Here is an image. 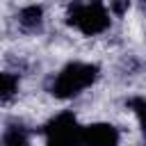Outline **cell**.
Returning a JSON list of instances; mask_svg holds the SVG:
<instances>
[{
    "label": "cell",
    "mask_w": 146,
    "mask_h": 146,
    "mask_svg": "<svg viewBox=\"0 0 146 146\" xmlns=\"http://www.w3.org/2000/svg\"><path fill=\"white\" fill-rule=\"evenodd\" d=\"M144 5H146V0H144Z\"/></svg>",
    "instance_id": "obj_10"
},
{
    "label": "cell",
    "mask_w": 146,
    "mask_h": 146,
    "mask_svg": "<svg viewBox=\"0 0 146 146\" xmlns=\"http://www.w3.org/2000/svg\"><path fill=\"white\" fill-rule=\"evenodd\" d=\"M41 16H43L41 7L30 5V7L21 9V14H18V23H21L25 30H36V27L41 25Z\"/></svg>",
    "instance_id": "obj_5"
},
{
    "label": "cell",
    "mask_w": 146,
    "mask_h": 146,
    "mask_svg": "<svg viewBox=\"0 0 146 146\" xmlns=\"http://www.w3.org/2000/svg\"><path fill=\"white\" fill-rule=\"evenodd\" d=\"M98 68L94 64H82V62H73L68 64L52 82V94L57 98H71L78 96L80 91H84L94 80H96Z\"/></svg>",
    "instance_id": "obj_2"
},
{
    "label": "cell",
    "mask_w": 146,
    "mask_h": 146,
    "mask_svg": "<svg viewBox=\"0 0 146 146\" xmlns=\"http://www.w3.org/2000/svg\"><path fill=\"white\" fill-rule=\"evenodd\" d=\"M130 107L135 110V114H137V119H139V123H141V130H144V135H146V100H144V98H132V100H130Z\"/></svg>",
    "instance_id": "obj_8"
},
{
    "label": "cell",
    "mask_w": 146,
    "mask_h": 146,
    "mask_svg": "<svg viewBox=\"0 0 146 146\" xmlns=\"http://www.w3.org/2000/svg\"><path fill=\"white\" fill-rule=\"evenodd\" d=\"M46 135H48V146H80L82 144L80 139L82 128L78 125L75 116L68 112L52 119L46 128Z\"/></svg>",
    "instance_id": "obj_3"
},
{
    "label": "cell",
    "mask_w": 146,
    "mask_h": 146,
    "mask_svg": "<svg viewBox=\"0 0 146 146\" xmlns=\"http://www.w3.org/2000/svg\"><path fill=\"white\" fill-rule=\"evenodd\" d=\"M2 144L5 146H30V139L23 128H9L2 137Z\"/></svg>",
    "instance_id": "obj_6"
},
{
    "label": "cell",
    "mask_w": 146,
    "mask_h": 146,
    "mask_svg": "<svg viewBox=\"0 0 146 146\" xmlns=\"http://www.w3.org/2000/svg\"><path fill=\"white\" fill-rule=\"evenodd\" d=\"M128 5H130V0H110V7H112V11L114 14H123L125 9H128Z\"/></svg>",
    "instance_id": "obj_9"
},
{
    "label": "cell",
    "mask_w": 146,
    "mask_h": 146,
    "mask_svg": "<svg viewBox=\"0 0 146 146\" xmlns=\"http://www.w3.org/2000/svg\"><path fill=\"white\" fill-rule=\"evenodd\" d=\"M0 84H2V100H9L11 94H14L16 87H18V80H16L11 73H2V75H0Z\"/></svg>",
    "instance_id": "obj_7"
},
{
    "label": "cell",
    "mask_w": 146,
    "mask_h": 146,
    "mask_svg": "<svg viewBox=\"0 0 146 146\" xmlns=\"http://www.w3.org/2000/svg\"><path fill=\"white\" fill-rule=\"evenodd\" d=\"M68 23L82 34H98L110 25V14L100 0H78L68 9Z\"/></svg>",
    "instance_id": "obj_1"
},
{
    "label": "cell",
    "mask_w": 146,
    "mask_h": 146,
    "mask_svg": "<svg viewBox=\"0 0 146 146\" xmlns=\"http://www.w3.org/2000/svg\"><path fill=\"white\" fill-rule=\"evenodd\" d=\"M82 146H116L119 144V132L116 128L107 125V123H94L82 128Z\"/></svg>",
    "instance_id": "obj_4"
}]
</instances>
